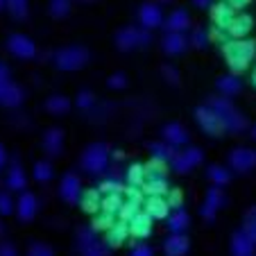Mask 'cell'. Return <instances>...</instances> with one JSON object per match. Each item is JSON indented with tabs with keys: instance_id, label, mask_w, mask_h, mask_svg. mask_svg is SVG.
Segmentation results:
<instances>
[{
	"instance_id": "1",
	"label": "cell",
	"mask_w": 256,
	"mask_h": 256,
	"mask_svg": "<svg viewBox=\"0 0 256 256\" xmlns=\"http://www.w3.org/2000/svg\"><path fill=\"white\" fill-rule=\"evenodd\" d=\"M222 52L234 72H245L256 54V44L250 39H232L222 44Z\"/></svg>"
},
{
	"instance_id": "2",
	"label": "cell",
	"mask_w": 256,
	"mask_h": 256,
	"mask_svg": "<svg viewBox=\"0 0 256 256\" xmlns=\"http://www.w3.org/2000/svg\"><path fill=\"white\" fill-rule=\"evenodd\" d=\"M208 106H211L213 114L218 116V120H220L224 132H229V134H240V132L247 130V118L238 112L227 98H213Z\"/></svg>"
},
{
	"instance_id": "3",
	"label": "cell",
	"mask_w": 256,
	"mask_h": 256,
	"mask_svg": "<svg viewBox=\"0 0 256 256\" xmlns=\"http://www.w3.org/2000/svg\"><path fill=\"white\" fill-rule=\"evenodd\" d=\"M145 195H166L170 190L168 177H166V164L164 161L152 159L145 166V182L140 186Z\"/></svg>"
},
{
	"instance_id": "4",
	"label": "cell",
	"mask_w": 256,
	"mask_h": 256,
	"mask_svg": "<svg viewBox=\"0 0 256 256\" xmlns=\"http://www.w3.org/2000/svg\"><path fill=\"white\" fill-rule=\"evenodd\" d=\"M88 62V50L82 46H66L52 54V64L59 70H80Z\"/></svg>"
},
{
	"instance_id": "5",
	"label": "cell",
	"mask_w": 256,
	"mask_h": 256,
	"mask_svg": "<svg viewBox=\"0 0 256 256\" xmlns=\"http://www.w3.org/2000/svg\"><path fill=\"white\" fill-rule=\"evenodd\" d=\"M80 164H82V170L86 174H102L109 168V150H106V145L102 143L88 145Z\"/></svg>"
},
{
	"instance_id": "6",
	"label": "cell",
	"mask_w": 256,
	"mask_h": 256,
	"mask_svg": "<svg viewBox=\"0 0 256 256\" xmlns=\"http://www.w3.org/2000/svg\"><path fill=\"white\" fill-rule=\"evenodd\" d=\"M152 41V34L150 30H143V28H127L118 30L116 34V46L120 50H136V48H145V46H150Z\"/></svg>"
},
{
	"instance_id": "7",
	"label": "cell",
	"mask_w": 256,
	"mask_h": 256,
	"mask_svg": "<svg viewBox=\"0 0 256 256\" xmlns=\"http://www.w3.org/2000/svg\"><path fill=\"white\" fill-rule=\"evenodd\" d=\"M78 247L82 256H109V247L98 238V229L84 227L78 234Z\"/></svg>"
},
{
	"instance_id": "8",
	"label": "cell",
	"mask_w": 256,
	"mask_h": 256,
	"mask_svg": "<svg viewBox=\"0 0 256 256\" xmlns=\"http://www.w3.org/2000/svg\"><path fill=\"white\" fill-rule=\"evenodd\" d=\"M202 159H204V154L200 148H184L182 152H174V156L170 159V166H172L174 172L186 174V172H190L195 166L202 164Z\"/></svg>"
},
{
	"instance_id": "9",
	"label": "cell",
	"mask_w": 256,
	"mask_h": 256,
	"mask_svg": "<svg viewBox=\"0 0 256 256\" xmlns=\"http://www.w3.org/2000/svg\"><path fill=\"white\" fill-rule=\"evenodd\" d=\"M229 166H232V170H236V172H240V174L254 170L256 168V150H252V148H236V150H232L229 152Z\"/></svg>"
},
{
	"instance_id": "10",
	"label": "cell",
	"mask_w": 256,
	"mask_h": 256,
	"mask_svg": "<svg viewBox=\"0 0 256 256\" xmlns=\"http://www.w3.org/2000/svg\"><path fill=\"white\" fill-rule=\"evenodd\" d=\"M7 50L18 59L36 57V46H34V41L30 39V36H25V34H12L10 39H7Z\"/></svg>"
},
{
	"instance_id": "11",
	"label": "cell",
	"mask_w": 256,
	"mask_h": 256,
	"mask_svg": "<svg viewBox=\"0 0 256 256\" xmlns=\"http://www.w3.org/2000/svg\"><path fill=\"white\" fill-rule=\"evenodd\" d=\"M224 204H227V195L222 193L220 186H213V188L206 193V200H204V204H202V218L206 222H213L218 211H220Z\"/></svg>"
},
{
	"instance_id": "12",
	"label": "cell",
	"mask_w": 256,
	"mask_h": 256,
	"mask_svg": "<svg viewBox=\"0 0 256 256\" xmlns=\"http://www.w3.org/2000/svg\"><path fill=\"white\" fill-rule=\"evenodd\" d=\"M195 120H198L200 130L208 136H220L224 132L211 106H198V109H195Z\"/></svg>"
},
{
	"instance_id": "13",
	"label": "cell",
	"mask_w": 256,
	"mask_h": 256,
	"mask_svg": "<svg viewBox=\"0 0 256 256\" xmlns=\"http://www.w3.org/2000/svg\"><path fill=\"white\" fill-rule=\"evenodd\" d=\"M36 211H39V200H36V195L23 190V193L18 195V200H16V216H18V220L20 222H30V220H34Z\"/></svg>"
},
{
	"instance_id": "14",
	"label": "cell",
	"mask_w": 256,
	"mask_h": 256,
	"mask_svg": "<svg viewBox=\"0 0 256 256\" xmlns=\"http://www.w3.org/2000/svg\"><path fill=\"white\" fill-rule=\"evenodd\" d=\"M138 20L143 25V30H156L164 25V12L156 2H145L138 10Z\"/></svg>"
},
{
	"instance_id": "15",
	"label": "cell",
	"mask_w": 256,
	"mask_h": 256,
	"mask_svg": "<svg viewBox=\"0 0 256 256\" xmlns=\"http://www.w3.org/2000/svg\"><path fill=\"white\" fill-rule=\"evenodd\" d=\"M59 195H62V200L68 202V204L80 202V195H82V182H80L78 174H72V172L64 174L62 184H59Z\"/></svg>"
},
{
	"instance_id": "16",
	"label": "cell",
	"mask_w": 256,
	"mask_h": 256,
	"mask_svg": "<svg viewBox=\"0 0 256 256\" xmlns=\"http://www.w3.org/2000/svg\"><path fill=\"white\" fill-rule=\"evenodd\" d=\"M188 46H190V41H188V36H186L184 32H166L164 39H161V48H164V52L172 54V57L186 52Z\"/></svg>"
},
{
	"instance_id": "17",
	"label": "cell",
	"mask_w": 256,
	"mask_h": 256,
	"mask_svg": "<svg viewBox=\"0 0 256 256\" xmlns=\"http://www.w3.org/2000/svg\"><path fill=\"white\" fill-rule=\"evenodd\" d=\"M252 25H254V20H252L250 14H236L224 32H227V36H232V39H245L247 34L252 32Z\"/></svg>"
},
{
	"instance_id": "18",
	"label": "cell",
	"mask_w": 256,
	"mask_h": 256,
	"mask_svg": "<svg viewBox=\"0 0 256 256\" xmlns=\"http://www.w3.org/2000/svg\"><path fill=\"white\" fill-rule=\"evenodd\" d=\"M127 229L134 238H148L152 234V218L145 211H138L130 222H127Z\"/></svg>"
},
{
	"instance_id": "19",
	"label": "cell",
	"mask_w": 256,
	"mask_h": 256,
	"mask_svg": "<svg viewBox=\"0 0 256 256\" xmlns=\"http://www.w3.org/2000/svg\"><path fill=\"white\" fill-rule=\"evenodd\" d=\"M23 100H25V91L18 86V84L12 82V80L5 84V86H0V104L2 106L14 109V106H18Z\"/></svg>"
},
{
	"instance_id": "20",
	"label": "cell",
	"mask_w": 256,
	"mask_h": 256,
	"mask_svg": "<svg viewBox=\"0 0 256 256\" xmlns=\"http://www.w3.org/2000/svg\"><path fill=\"white\" fill-rule=\"evenodd\" d=\"M145 213L152 220H166L170 213V206L164 195H148V200H145Z\"/></svg>"
},
{
	"instance_id": "21",
	"label": "cell",
	"mask_w": 256,
	"mask_h": 256,
	"mask_svg": "<svg viewBox=\"0 0 256 256\" xmlns=\"http://www.w3.org/2000/svg\"><path fill=\"white\" fill-rule=\"evenodd\" d=\"M166 32H186L190 28V16L186 10H174L166 16L164 20Z\"/></svg>"
},
{
	"instance_id": "22",
	"label": "cell",
	"mask_w": 256,
	"mask_h": 256,
	"mask_svg": "<svg viewBox=\"0 0 256 256\" xmlns=\"http://www.w3.org/2000/svg\"><path fill=\"white\" fill-rule=\"evenodd\" d=\"M161 134H164L166 143L172 145V148H182V145L188 143V132H186V127L179 125V122H168Z\"/></svg>"
},
{
	"instance_id": "23",
	"label": "cell",
	"mask_w": 256,
	"mask_h": 256,
	"mask_svg": "<svg viewBox=\"0 0 256 256\" xmlns=\"http://www.w3.org/2000/svg\"><path fill=\"white\" fill-rule=\"evenodd\" d=\"M188 247H190L188 236H184V234H172L164 242L166 256H186L188 254Z\"/></svg>"
},
{
	"instance_id": "24",
	"label": "cell",
	"mask_w": 256,
	"mask_h": 256,
	"mask_svg": "<svg viewBox=\"0 0 256 256\" xmlns=\"http://www.w3.org/2000/svg\"><path fill=\"white\" fill-rule=\"evenodd\" d=\"M5 184H7V188L14 190V193H23V190H25V186H28V179H25V172H23V168H20L18 161L10 166V170H7V177H5Z\"/></svg>"
},
{
	"instance_id": "25",
	"label": "cell",
	"mask_w": 256,
	"mask_h": 256,
	"mask_svg": "<svg viewBox=\"0 0 256 256\" xmlns=\"http://www.w3.org/2000/svg\"><path fill=\"white\" fill-rule=\"evenodd\" d=\"M254 247H256V242L252 240L242 229L234 234V238H232V256H252L254 254Z\"/></svg>"
},
{
	"instance_id": "26",
	"label": "cell",
	"mask_w": 256,
	"mask_h": 256,
	"mask_svg": "<svg viewBox=\"0 0 256 256\" xmlns=\"http://www.w3.org/2000/svg\"><path fill=\"white\" fill-rule=\"evenodd\" d=\"M44 150L48 152L50 156H59L64 150V132L59 127H52V130L46 132L44 136Z\"/></svg>"
},
{
	"instance_id": "27",
	"label": "cell",
	"mask_w": 256,
	"mask_h": 256,
	"mask_svg": "<svg viewBox=\"0 0 256 256\" xmlns=\"http://www.w3.org/2000/svg\"><path fill=\"white\" fill-rule=\"evenodd\" d=\"M234 16H236V12L227 2H218V5L211 7V18L216 23V28H220V30H227V25L234 20Z\"/></svg>"
},
{
	"instance_id": "28",
	"label": "cell",
	"mask_w": 256,
	"mask_h": 256,
	"mask_svg": "<svg viewBox=\"0 0 256 256\" xmlns=\"http://www.w3.org/2000/svg\"><path fill=\"white\" fill-rule=\"evenodd\" d=\"M166 222H168L172 234H184L190 224V218L184 208H172V211L168 213V218H166Z\"/></svg>"
},
{
	"instance_id": "29",
	"label": "cell",
	"mask_w": 256,
	"mask_h": 256,
	"mask_svg": "<svg viewBox=\"0 0 256 256\" xmlns=\"http://www.w3.org/2000/svg\"><path fill=\"white\" fill-rule=\"evenodd\" d=\"M127 234H130V229H127L125 222H120V220L114 222L112 227L106 229V238H104L106 247H120L127 240Z\"/></svg>"
},
{
	"instance_id": "30",
	"label": "cell",
	"mask_w": 256,
	"mask_h": 256,
	"mask_svg": "<svg viewBox=\"0 0 256 256\" xmlns=\"http://www.w3.org/2000/svg\"><path fill=\"white\" fill-rule=\"evenodd\" d=\"M216 86L224 98L238 96V93L242 91V84H240V80H238V75H222V78H218Z\"/></svg>"
},
{
	"instance_id": "31",
	"label": "cell",
	"mask_w": 256,
	"mask_h": 256,
	"mask_svg": "<svg viewBox=\"0 0 256 256\" xmlns=\"http://www.w3.org/2000/svg\"><path fill=\"white\" fill-rule=\"evenodd\" d=\"M100 202H102V193L100 190H96V188L82 190V195H80V204H82V208L86 213H98Z\"/></svg>"
},
{
	"instance_id": "32",
	"label": "cell",
	"mask_w": 256,
	"mask_h": 256,
	"mask_svg": "<svg viewBox=\"0 0 256 256\" xmlns=\"http://www.w3.org/2000/svg\"><path fill=\"white\" fill-rule=\"evenodd\" d=\"M46 109H48L50 114H54V116H64V114H68V109H70V100H68L66 96H50L48 100H46Z\"/></svg>"
},
{
	"instance_id": "33",
	"label": "cell",
	"mask_w": 256,
	"mask_h": 256,
	"mask_svg": "<svg viewBox=\"0 0 256 256\" xmlns=\"http://www.w3.org/2000/svg\"><path fill=\"white\" fill-rule=\"evenodd\" d=\"M125 182L127 186H134V188H140L145 182V166L143 164H132L125 172Z\"/></svg>"
},
{
	"instance_id": "34",
	"label": "cell",
	"mask_w": 256,
	"mask_h": 256,
	"mask_svg": "<svg viewBox=\"0 0 256 256\" xmlns=\"http://www.w3.org/2000/svg\"><path fill=\"white\" fill-rule=\"evenodd\" d=\"M150 154H152V159L164 161V164H170V159L174 156V148L172 145H168L166 140L164 143H150Z\"/></svg>"
},
{
	"instance_id": "35",
	"label": "cell",
	"mask_w": 256,
	"mask_h": 256,
	"mask_svg": "<svg viewBox=\"0 0 256 256\" xmlns=\"http://www.w3.org/2000/svg\"><path fill=\"white\" fill-rule=\"evenodd\" d=\"M5 10L10 12L12 18H16V20H25L30 14L28 0H5Z\"/></svg>"
},
{
	"instance_id": "36",
	"label": "cell",
	"mask_w": 256,
	"mask_h": 256,
	"mask_svg": "<svg viewBox=\"0 0 256 256\" xmlns=\"http://www.w3.org/2000/svg\"><path fill=\"white\" fill-rule=\"evenodd\" d=\"M122 206V193H104L102 195V202H100V208L106 213H114L116 216Z\"/></svg>"
},
{
	"instance_id": "37",
	"label": "cell",
	"mask_w": 256,
	"mask_h": 256,
	"mask_svg": "<svg viewBox=\"0 0 256 256\" xmlns=\"http://www.w3.org/2000/svg\"><path fill=\"white\" fill-rule=\"evenodd\" d=\"M32 172H34V179H36L39 184H48L50 179H52V174H54V168H52L50 161H36Z\"/></svg>"
},
{
	"instance_id": "38",
	"label": "cell",
	"mask_w": 256,
	"mask_h": 256,
	"mask_svg": "<svg viewBox=\"0 0 256 256\" xmlns=\"http://www.w3.org/2000/svg\"><path fill=\"white\" fill-rule=\"evenodd\" d=\"M208 179L213 182V186H227L229 184V179H232V174H229L227 168H222V166H211L208 168Z\"/></svg>"
},
{
	"instance_id": "39",
	"label": "cell",
	"mask_w": 256,
	"mask_h": 256,
	"mask_svg": "<svg viewBox=\"0 0 256 256\" xmlns=\"http://www.w3.org/2000/svg\"><path fill=\"white\" fill-rule=\"evenodd\" d=\"M138 211H140V204H134V202H127V200H122V206H120V211H118V220L127 224Z\"/></svg>"
},
{
	"instance_id": "40",
	"label": "cell",
	"mask_w": 256,
	"mask_h": 256,
	"mask_svg": "<svg viewBox=\"0 0 256 256\" xmlns=\"http://www.w3.org/2000/svg\"><path fill=\"white\" fill-rule=\"evenodd\" d=\"M122 184H120V179L116 177V174H112V177H106L102 179V184H100V193H122Z\"/></svg>"
},
{
	"instance_id": "41",
	"label": "cell",
	"mask_w": 256,
	"mask_h": 256,
	"mask_svg": "<svg viewBox=\"0 0 256 256\" xmlns=\"http://www.w3.org/2000/svg\"><path fill=\"white\" fill-rule=\"evenodd\" d=\"M48 10L54 18H64V16H68V12H70V0H50Z\"/></svg>"
},
{
	"instance_id": "42",
	"label": "cell",
	"mask_w": 256,
	"mask_h": 256,
	"mask_svg": "<svg viewBox=\"0 0 256 256\" xmlns=\"http://www.w3.org/2000/svg\"><path fill=\"white\" fill-rule=\"evenodd\" d=\"M242 232L256 242V206H252L245 216V224H242Z\"/></svg>"
},
{
	"instance_id": "43",
	"label": "cell",
	"mask_w": 256,
	"mask_h": 256,
	"mask_svg": "<svg viewBox=\"0 0 256 256\" xmlns=\"http://www.w3.org/2000/svg\"><path fill=\"white\" fill-rule=\"evenodd\" d=\"M75 104H78L82 112H91L93 104H96V98H93L91 91H80L78 98H75Z\"/></svg>"
},
{
	"instance_id": "44",
	"label": "cell",
	"mask_w": 256,
	"mask_h": 256,
	"mask_svg": "<svg viewBox=\"0 0 256 256\" xmlns=\"http://www.w3.org/2000/svg\"><path fill=\"white\" fill-rule=\"evenodd\" d=\"M188 41L195 46V48H206L208 41H211V36H208L206 30L198 28V30H193V34H190V39H188Z\"/></svg>"
},
{
	"instance_id": "45",
	"label": "cell",
	"mask_w": 256,
	"mask_h": 256,
	"mask_svg": "<svg viewBox=\"0 0 256 256\" xmlns=\"http://www.w3.org/2000/svg\"><path fill=\"white\" fill-rule=\"evenodd\" d=\"M28 256H54L52 247L46 245V242H32L28 250Z\"/></svg>"
},
{
	"instance_id": "46",
	"label": "cell",
	"mask_w": 256,
	"mask_h": 256,
	"mask_svg": "<svg viewBox=\"0 0 256 256\" xmlns=\"http://www.w3.org/2000/svg\"><path fill=\"white\" fill-rule=\"evenodd\" d=\"M116 222V218H114V213H106V211H102L100 216L96 218V222H93V229H109L112 224Z\"/></svg>"
},
{
	"instance_id": "47",
	"label": "cell",
	"mask_w": 256,
	"mask_h": 256,
	"mask_svg": "<svg viewBox=\"0 0 256 256\" xmlns=\"http://www.w3.org/2000/svg\"><path fill=\"white\" fill-rule=\"evenodd\" d=\"M16 208V202L12 200L10 193H0V216H10Z\"/></svg>"
},
{
	"instance_id": "48",
	"label": "cell",
	"mask_w": 256,
	"mask_h": 256,
	"mask_svg": "<svg viewBox=\"0 0 256 256\" xmlns=\"http://www.w3.org/2000/svg\"><path fill=\"white\" fill-rule=\"evenodd\" d=\"M166 202H168V206H170V208H182L184 195L179 193L177 188H170V190H168V198H166Z\"/></svg>"
},
{
	"instance_id": "49",
	"label": "cell",
	"mask_w": 256,
	"mask_h": 256,
	"mask_svg": "<svg viewBox=\"0 0 256 256\" xmlns=\"http://www.w3.org/2000/svg\"><path fill=\"white\" fill-rule=\"evenodd\" d=\"M109 86L112 88H125L127 86V78L122 75V72H116V75L109 78Z\"/></svg>"
},
{
	"instance_id": "50",
	"label": "cell",
	"mask_w": 256,
	"mask_h": 256,
	"mask_svg": "<svg viewBox=\"0 0 256 256\" xmlns=\"http://www.w3.org/2000/svg\"><path fill=\"white\" fill-rule=\"evenodd\" d=\"M0 256H18V252L12 242H0Z\"/></svg>"
},
{
	"instance_id": "51",
	"label": "cell",
	"mask_w": 256,
	"mask_h": 256,
	"mask_svg": "<svg viewBox=\"0 0 256 256\" xmlns=\"http://www.w3.org/2000/svg\"><path fill=\"white\" fill-rule=\"evenodd\" d=\"M130 256H154V252H152L148 245H136Z\"/></svg>"
},
{
	"instance_id": "52",
	"label": "cell",
	"mask_w": 256,
	"mask_h": 256,
	"mask_svg": "<svg viewBox=\"0 0 256 256\" xmlns=\"http://www.w3.org/2000/svg\"><path fill=\"white\" fill-rule=\"evenodd\" d=\"M164 78L168 80L170 84H177V82H179V75H177V70H174L172 66H166V68H164Z\"/></svg>"
},
{
	"instance_id": "53",
	"label": "cell",
	"mask_w": 256,
	"mask_h": 256,
	"mask_svg": "<svg viewBox=\"0 0 256 256\" xmlns=\"http://www.w3.org/2000/svg\"><path fill=\"white\" fill-rule=\"evenodd\" d=\"M229 7H232L234 12H238V10H245L247 5H250V0H224Z\"/></svg>"
},
{
	"instance_id": "54",
	"label": "cell",
	"mask_w": 256,
	"mask_h": 256,
	"mask_svg": "<svg viewBox=\"0 0 256 256\" xmlns=\"http://www.w3.org/2000/svg\"><path fill=\"white\" fill-rule=\"evenodd\" d=\"M7 82H10V68L5 64H0V86H5Z\"/></svg>"
},
{
	"instance_id": "55",
	"label": "cell",
	"mask_w": 256,
	"mask_h": 256,
	"mask_svg": "<svg viewBox=\"0 0 256 256\" xmlns=\"http://www.w3.org/2000/svg\"><path fill=\"white\" fill-rule=\"evenodd\" d=\"M193 5L198 10H208V7H213V0H193Z\"/></svg>"
},
{
	"instance_id": "56",
	"label": "cell",
	"mask_w": 256,
	"mask_h": 256,
	"mask_svg": "<svg viewBox=\"0 0 256 256\" xmlns=\"http://www.w3.org/2000/svg\"><path fill=\"white\" fill-rule=\"evenodd\" d=\"M7 166V150L5 145H0V168H5Z\"/></svg>"
},
{
	"instance_id": "57",
	"label": "cell",
	"mask_w": 256,
	"mask_h": 256,
	"mask_svg": "<svg viewBox=\"0 0 256 256\" xmlns=\"http://www.w3.org/2000/svg\"><path fill=\"white\" fill-rule=\"evenodd\" d=\"M252 84L256 86V70H254V75H252Z\"/></svg>"
},
{
	"instance_id": "58",
	"label": "cell",
	"mask_w": 256,
	"mask_h": 256,
	"mask_svg": "<svg viewBox=\"0 0 256 256\" xmlns=\"http://www.w3.org/2000/svg\"><path fill=\"white\" fill-rule=\"evenodd\" d=\"M0 10H5V0H0Z\"/></svg>"
},
{
	"instance_id": "59",
	"label": "cell",
	"mask_w": 256,
	"mask_h": 256,
	"mask_svg": "<svg viewBox=\"0 0 256 256\" xmlns=\"http://www.w3.org/2000/svg\"><path fill=\"white\" fill-rule=\"evenodd\" d=\"M252 134H254V138H256V125H254V130H252Z\"/></svg>"
},
{
	"instance_id": "60",
	"label": "cell",
	"mask_w": 256,
	"mask_h": 256,
	"mask_svg": "<svg viewBox=\"0 0 256 256\" xmlns=\"http://www.w3.org/2000/svg\"><path fill=\"white\" fill-rule=\"evenodd\" d=\"M80 2H88V0H80Z\"/></svg>"
},
{
	"instance_id": "61",
	"label": "cell",
	"mask_w": 256,
	"mask_h": 256,
	"mask_svg": "<svg viewBox=\"0 0 256 256\" xmlns=\"http://www.w3.org/2000/svg\"><path fill=\"white\" fill-rule=\"evenodd\" d=\"M161 2H170V0H161Z\"/></svg>"
},
{
	"instance_id": "62",
	"label": "cell",
	"mask_w": 256,
	"mask_h": 256,
	"mask_svg": "<svg viewBox=\"0 0 256 256\" xmlns=\"http://www.w3.org/2000/svg\"><path fill=\"white\" fill-rule=\"evenodd\" d=\"M0 234H2V227H0Z\"/></svg>"
},
{
	"instance_id": "63",
	"label": "cell",
	"mask_w": 256,
	"mask_h": 256,
	"mask_svg": "<svg viewBox=\"0 0 256 256\" xmlns=\"http://www.w3.org/2000/svg\"><path fill=\"white\" fill-rule=\"evenodd\" d=\"M252 256H256V254H252Z\"/></svg>"
},
{
	"instance_id": "64",
	"label": "cell",
	"mask_w": 256,
	"mask_h": 256,
	"mask_svg": "<svg viewBox=\"0 0 256 256\" xmlns=\"http://www.w3.org/2000/svg\"><path fill=\"white\" fill-rule=\"evenodd\" d=\"M0 184H2V182H0Z\"/></svg>"
}]
</instances>
